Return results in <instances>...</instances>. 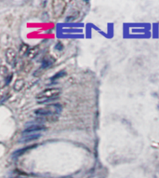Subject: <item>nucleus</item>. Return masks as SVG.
Masks as SVG:
<instances>
[{
    "mask_svg": "<svg viewBox=\"0 0 159 178\" xmlns=\"http://www.w3.org/2000/svg\"><path fill=\"white\" fill-rule=\"evenodd\" d=\"M61 93V90L59 88H49L41 92L37 95L38 104H45L48 102H53L58 99Z\"/></svg>",
    "mask_w": 159,
    "mask_h": 178,
    "instance_id": "obj_1",
    "label": "nucleus"
},
{
    "mask_svg": "<svg viewBox=\"0 0 159 178\" xmlns=\"http://www.w3.org/2000/svg\"><path fill=\"white\" fill-rule=\"evenodd\" d=\"M46 130L44 125H41V124H34V125H30L28 128H26L24 130H23L22 135L37 133L41 132V130Z\"/></svg>",
    "mask_w": 159,
    "mask_h": 178,
    "instance_id": "obj_2",
    "label": "nucleus"
},
{
    "mask_svg": "<svg viewBox=\"0 0 159 178\" xmlns=\"http://www.w3.org/2000/svg\"><path fill=\"white\" fill-rule=\"evenodd\" d=\"M40 137V133H32V134H28V135H22V138L21 140V142L22 143H26V142H30L35 139H38Z\"/></svg>",
    "mask_w": 159,
    "mask_h": 178,
    "instance_id": "obj_3",
    "label": "nucleus"
},
{
    "mask_svg": "<svg viewBox=\"0 0 159 178\" xmlns=\"http://www.w3.org/2000/svg\"><path fill=\"white\" fill-rule=\"evenodd\" d=\"M34 146H25V147L21 148V149L15 151V152L13 153V158H18V157H20V156L23 155V154H25L28 150H30L31 148H33Z\"/></svg>",
    "mask_w": 159,
    "mask_h": 178,
    "instance_id": "obj_4",
    "label": "nucleus"
},
{
    "mask_svg": "<svg viewBox=\"0 0 159 178\" xmlns=\"http://www.w3.org/2000/svg\"><path fill=\"white\" fill-rule=\"evenodd\" d=\"M15 59H16L15 52H14L12 50H9L7 51V61H8L10 64H12V63H14V61H15Z\"/></svg>",
    "mask_w": 159,
    "mask_h": 178,
    "instance_id": "obj_5",
    "label": "nucleus"
},
{
    "mask_svg": "<svg viewBox=\"0 0 159 178\" xmlns=\"http://www.w3.org/2000/svg\"><path fill=\"white\" fill-rule=\"evenodd\" d=\"M65 71H61V72H58L56 75H54L52 76V78L50 79V80L51 81H55V80H57V79H62V76H65Z\"/></svg>",
    "mask_w": 159,
    "mask_h": 178,
    "instance_id": "obj_6",
    "label": "nucleus"
},
{
    "mask_svg": "<svg viewBox=\"0 0 159 178\" xmlns=\"http://www.w3.org/2000/svg\"><path fill=\"white\" fill-rule=\"evenodd\" d=\"M63 49V46L62 43H58L56 46H55V50H62Z\"/></svg>",
    "mask_w": 159,
    "mask_h": 178,
    "instance_id": "obj_7",
    "label": "nucleus"
}]
</instances>
